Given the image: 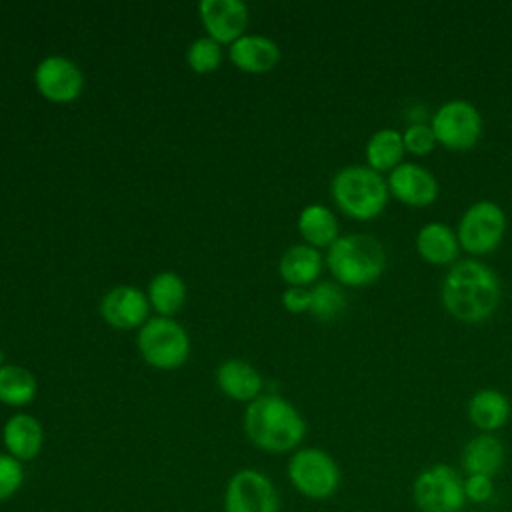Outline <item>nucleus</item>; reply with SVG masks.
<instances>
[{"instance_id": "8", "label": "nucleus", "mask_w": 512, "mask_h": 512, "mask_svg": "<svg viewBox=\"0 0 512 512\" xmlns=\"http://www.w3.org/2000/svg\"><path fill=\"white\" fill-rule=\"evenodd\" d=\"M288 480L306 498L324 500L340 486L336 460L320 448H300L288 460Z\"/></svg>"}, {"instance_id": "1", "label": "nucleus", "mask_w": 512, "mask_h": 512, "mask_svg": "<svg viewBox=\"0 0 512 512\" xmlns=\"http://www.w3.org/2000/svg\"><path fill=\"white\" fill-rule=\"evenodd\" d=\"M500 298L502 286L496 272L476 258L454 262L442 278V306L458 322H486L496 312Z\"/></svg>"}, {"instance_id": "2", "label": "nucleus", "mask_w": 512, "mask_h": 512, "mask_svg": "<svg viewBox=\"0 0 512 512\" xmlns=\"http://www.w3.org/2000/svg\"><path fill=\"white\" fill-rule=\"evenodd\" d=\"M248 440L270 454L294 450L306 434L302 414L280 396H258L244 412Z\"/></svg>"}, {"instance_id": "32", "label": "nucleus", "mask_w": 512, "mask_h": 512, "mask_svg": "<svg viewBox=\"0 0 512 512\" xmlns=\"http://www.w3.org/2000/svg\"><path fill=\"white\" fill-rule=\"evenodd\" d=\"M0 362H2V352H0Z\"/></svg>"}, {"instance_id": "14", "label": "nucleus", "mask_w": 512, "mask_h": 512, "mask_svg": "<svg viewBox=\"0 0 512 512\" xmlns=\"http://www.w3.org/2000/svg\"><path fill=\"white\" fill-rule=\"evenodd\" d=\"M148 298L134 286H116L100 302L102 318L120 330H130L146 322Z\"/></svg>"}, {"instance_id": "9", "label": "nucleus", "mask_w": 512, "mask_h": 512, "mask_svg": "<svg viewBox=\"0 0 512 512\" xmlns=\"http://www.w3.org/2000/svg\"><path fill=\"white\" fill-rule=\"evenodd\" d=\"M414 502L420 512H462L464 480L446 464L428 466L414 480Z\"/></svg>"}, {"instance_id": "10", "label": "nucleus", "mask_w": 512, "mask_h": 512, "mask_svg": "<svg viewBox=\"0 0 512 512\" xmlns=\"http://www.w3.org/2000/svg\"><path fill=\"white\" fill-rule=\"evenodd\" d=\"M224 512H280L278 490L264 472L242 468L226 482Z\"/></svg>"}, {"instance_id": "20", "label": "nucleus", "mask_w": 512, "mask_h": 512, "mask_svg": "<svg viewBox=\"0 0 512 512\" xmlns=\"http://www.w3.org/2000/svg\"><path fill=\"white\" fill-rule=\"evenodd\" d=\"M278 272L286 284L304 288L320 276L322 254L308 244H294L282 254Z\"/></svg>"}, {"instance_id": "28", "label": "nucleus", "mask_w": 512, "mask_h": 512, "mask_svg": "<svg viewBox=\"0 0 512 512\" xmlns=\"http://www.w3.org/2000/svg\"><path fill=\"white\" fill-rule=\"evenodd\" d=\"M402 140L404 150L412 156H426L438 146L430 122H410L402 132Z\"/></svg>"}, {"instance_id": "16", "label": "nucleus", "mask_w": 512, "mask_h": 512, "mask_svg": "<svg viewBox=\"0 0 512 512\" xmlns=\"http://www.w3.org/2000/svg\"><path fill=\"white\" fill-rule=\"evenodd\" d=\"M2 442L6 454L14 456L20 462L34 460L44 444V430L40 420L32 414L18 412L10 416L2 428Z\"/></svg>"}, {"instance_id": "22", "label": "nucleus", "mask_w": 512, "mask_h": 512, "mask_svg": "<svg viewBox=\"0 0 512 512\" xmlns=\"http://www.w3.org/2000/svg\"><path fill=\"white\" fill-rule=\"evenodd\" d=\"M298 232L312 248H330L338 240V220L324 204H308L298 216Z\"/></svg>"}, {"instance_id": "6", "label": "nucleus", "mask_w": 512, "mask_h": 512, "mask_svg": "<svg viewBox=\"0 0 512 512\" xmlns=\"http://www.w3.org/2000/svg\"><path fill=\"white\" fill-rule=\"evenodd\" d=\"M430 128L436 136V142L446 150L464 152L478 144L484 130V120L480 110L462 98L448 100L440 104L432 118Z\"/></svg>"}, {"instance_id": "26", "label": "nucleus", "mask_w": 512, "mask_h": 512, "mask_svg": "<svg viewBox=\"0 0 512 512\" xmlns=\"http://www.w3.org/2000/svg\"><path fill=\"white\" fill-rule=\"evenodd\" d=\"M346 308V296L336 282H320L310 290V314L318 322H334Z\"/></svg>"}, {"instance_id": "27", "label": "nucleus", "mask_w": 512, "mask_h": 512, "mask_svg": "<svg viewBox=\"0 0 512 512\" xmlns=\"http://www.w3.org/2000/svg\"><path fill=\"white\" fill-rule=\"evenodd\" d=\"M186 60H188V64L194 72L210 74L220 66V60H222L220 44L214 42L210 36L208 38H198L190 44Z\"/></svg>"}, {"instance_id": "25", "label": "nucleus", "mask_w": 512, "mask_h": 512, "mask_svg": "<svg viewBox=\"0 0 512 512\" xmlns=\"http://www.w3.org/2000/svg\"><path fill=\"white\" fill-rule=\"evenodd\" d=\"M36 378L22 366H0V402L6 406L30 404L36 396Z\"/></svg>"}, {"instance_id": "17", "label": "nucleus", "mask_w": 512, "mask_h": 512, "mask_svg": "<svg viewBox=\"0 0 512 512\" xmlns=\"http://www.w3.org/2000/svg\"><path fill=\"white\" fill-rule=\"evenodd\" d=\"M230 60L236 68L244 72L262 74L278 64L280 48L274 40L266 36L248 34L230 44Z\"/></svg>"}, {"instance_id": "21", "label": "nucleus", "mask_w": 512, "mask_h": 512, "mask_svg": "<svg viewBox=\"0 0 512 512\" xmlns=\"http://www.w3.org/2000/svg\"><path fill=\"white\" fill-rule=\"evenodd\" d=\"M404 140H402V132L396 128H380L376 130L364 148V156H366V166L376 170L378 174L384 172H392L394 168H398L404 162Z\"/></svg>"}, {"instance_id": "30", "label": "nucleus", "mask_w": 512, "mask_h": 512, "mask_svg": "<svg viewBox=\"0 0 512 512\" xmlns=\"http://www.w3.org/2000/svg\"><path fill=\"white\" fill-rule=\"evenodd\" d=\"M464 496L470 502L482 504L488 502L494 496V482L490 476H482V474H470L464 480Z\"/></svg>"}, {"instance_id": "24", "label": "nucleus", "mask_w": 512, "mask_h": 512, "mask_svg": "<svg viewBox=\"0 0 512 512\" xmlns=\"http://www.w3.org/2000/svg\"><path fill=\"white\" fill-rule=\"evenodd\" d=\"M186 298L184 280L174 272H160L152 278L148 286V302L162 316L176 314Z\"/></svg>"}, {"instance_id": "31", "label": "nucleus", "mask_w": 512, "mask_h": 512, "mask_svg": "<svg viewBox=\"0 0 512 512\" xmlns=\"http://www.w3.org/2000/svg\"><path fill=\"white\" fill-rule=\"evenodd\" d=\"M282 304L292 314L308 312L310 310V290L298 288V286H290L282 294Z\"/></svg>"}, {"instance_id": "19", "label": "nucleus", "mask_w": 512, "mask_h": 512, "mask_svg": "<svg viewBox=\"0 0 512 512\" xmlns=\"http://www.w3.org/2000/svg\"><path fill=\"white\" fill-rule=\"evenodd\" d=\"M504 464V446L494 434H478L462 448V468L466 476H496Z\"/></svg>"}, {"instance_id": "3", "label": "nucleus", "mask_w": 512, "mask_h": 512, "mask_svg": "<svg viewBox=\"0 0 512 512\" xmlns=\"http://www.w3.org/2000/svg\"><path fill=\"white\" fill-rule=\"evenodd\" d=\"M326 266L340 286H370L386 270V250L372 234H344L328 248Z\"/></svg>"}, {"instance_id": "18", "label": "nucleus", "mask_w": 512, "mask_h": 512, "mask_svg": "<svg viewBox=\"0 0 512 512\" xmlns=\"http://www.w3.org/2000/svg\"><path fill=\"white\" fill-rule=\"evenodd\" d=\"M510 414H512L510 400L500 390L482 388V390L474 392L468 400L470 422L486 434L500 430L508 422Z\"/></svg>"}, {"instance_id": "4", "label": "nucleus", "mask_w": 512, "mask_h": 512, "mask_svg": "<svg viewBox=\"0 0 512 512\" xmlns=\"http://www.w3.org/2000/svg\"><path fill=\"white\" fill-rule=\"evenodd\" d=\"M332 200L352 220L378 218L390 198L386 178L366 164H354L338 170L330 184Z\"/></svg>"}, {"instance_id": "29", "label": "nucleus", "mask_w": 512, "mask_h": 512, "mask_svg": "<svg viewBox=\"0 0 512 512\" xmlns=\"http://www.w3.org/2000/svg\"><path fill=\"white\" fill-rule=\"evenodd\" d=\"M24 484V466L10 454H0V502L10 500Z\"/></svg>"}, {"instance_id": "11", "label": "nucleus", "mask_w": 512, "mask_h": 512, "mask_svg": "<svg viewBox=\"0 0 512 512\" xmlns=\"http://www.w3.org/2000/svg\"><path fill=\"white\" fill-rule=\"evenodd\" d=\"M386 184L390 196L410 208L430 206L440 192L436 176L426 166L406 160L386 176Z\"/></svg>"}, {"instance_id": "23", "label": "nucleus", "mask_w": 512, "mask_h": 512, "mask_svg": "<svg viewBox=\"0 0 512 512\" xmlns=\"http://www.w3.org/2000/svg\"><path fill=\"white\" fill-rule=\"evenodd\" d=\"M220 390L232 400H256L262 390L260 374L244 360H226L216 372Z\"/></svg>"}, {"instance_id": "5", "label": "nucleus", "mask_w": 512, "mask_h": 512, "mask_svg": "<svg viewBox=\"0 0 512 512\" xmlns=\"http://www.w3.org/2000/svg\"><path fill=\"white\" fill-rule=\"evenodd\" d=\"M506 234V214L500 204L492 200L472 202L460 216L456 236L460 250L470 256H484L494 252Z\"/></svg>"}, {"instance_id": "13", "label": "nucleus", "mask_w": 512, "mask_h": 512, "mask_svg": "<svg viewBox=\"0 0 512 512\" xmlns=\"http://www.w3.org/2000/svg\"><path fill=\"white\" fill-rule=\"evenodd\" d=\"M200 18L210 34V38L218 44H232L244 36L248 26V10L240 0H202Z\"/></svg>"}, {"instance_id": "7", "label": "nucleus", "mask_w": 512, "mask_h": 512, "mask_svg": "<svg viewBox=\"0 0 512 512\" xmlns=\"http://www.w3.org/2000/svg\"><path fill=\"white\" fill-rule=\"evenodd\" d=\"M138 348L152 368L174 370L188 360L190 340L178 322L166 316H156L146 320L140 328Z\"/></svg>"}, {"instance_id": "15", "label": "nucleus", "mask_w": 512, "mask_h": 512, "mask_svg": "<svg viewBox=\"0 0 512 512\" xmlns=\"http://www.w3.org/2000/svg\"><path fill=\"white\" fill-rule=\"evenodd\" d=\"M414 246L418 256L432 266H452L458 262L460 244L456 230L440 220L426 222L414 238Z\"/></svg>"}, {"instance_id": "12", "label": "nucleus", "mask_w": 512, "mask_h": 512, "mask_svg": "<svg viewBox=\"0 0 512 512\" xmlns=\"http://www.w3.org/2000/svg\"><path fill=\"white\" fill-rule=\"evenodd\" d=\"M34 84L46 100L66 104L80 96L84 78L72 60L64 56H48L36 66Z\"/></svg>"}]
</instances>
